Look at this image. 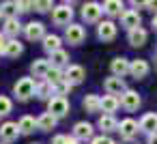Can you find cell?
I'll list each match as a JSON object with an SVG mask.
<instances>
[{
  "mask_svg": "<svg viewBox=\"0 0 157 144\" xmlns=\"http://www.w3.org/2000/svg\"><path fill=\"white\" fill-rule=\"evenodd\" d=\"M17 5L15 0H5V2H0V17L2 20H11V17H17Z\"/></svg>",
  "mask_w": 157,
  "mask_h": 144,
  "instance_id": "cell-26",
  "label": "cell"
},
{
  "mask_svg": "<svg viewBox=\"0 0 157 144\" xmlns=\"http://www.w3.org/2000/svg\"><path fill=\"white\" fill-rule=\"evenodd\" d=\"M45 80H48V82H52V84L56 86L58 82H63V80H65V71H63L60 67H54V65H52V69H50V71H48V75H45Z\"/></svg>",
  "mask_w": 157,
  "mask_h": 144,
  "instance_id": "cell-32",
  "label": "cell"
},
{
  "mask_svg": "<svg viewBox=\"0 0 157 144\" xmlns=\"http://www.w3.org/2000/svg\"><path fill=\"white\" fill-rule=\"evenodd\" d=\"M129 73H131L136 80H140V78H146V73H148V63H146V60H142V58H138V60H131Z\"/></svg>",
  "mask_w": 157,
  "mask_h": 144,
  "instance_id": "cell-24",
  "label": "cell"
},
{
  "mask_svg": "<svg viewBox=\"0 0 157 144\" xmlns=\"http://www.w3.org/2000/svg\"><path fill=\"white\" fill-rule=\"evenodd\" d=\"M103 88H105V93H108V95H123V93L127 90V86H125L123 78H118V75H110V78H105Z\"/></svg>",
  "mask_w": 157,
  "mask_h": 144,
  "instance_id": "cell-11",
  "label": "cell"
},
{
  "mask_svg": "<svg viewBox=\"0 0 157 144\" xmlns=\"http://www.w3.org/2000/svg\"><path fill=\"white\" fill-rule=\"evenodd\" d=\"M84 39H86V30H84L80 24H69V26L65 28V41H67V43L80 45Z\"/></svg>",
  "mask_w": 157,
  "mask_h": 144,
  "instance_id": "cell-7",
  "label": "cell"
},
{
  "mask_svg": "<svg viewBox=\"0 0 157 144\" xmlns=\"http://www.w3.org/2000/svg\"><path fill=\"white\" fill-rule=\"evenodd\" d=\"M56 5H54V0H33V9L37 11V13H48V11H52Z\"/></svg>",
  "mask_w": 157,
  "mask_h": 144,
  "instance_id": "cell-33",
  "label": "cell"
},
{
  "mask_svg": "<svg viewBox=\"0 0 157 144\" xmlns=\"http://www.w3.org/2000/svg\"><path fill=\"white\" fill-rule=\"evenodd\" d=\"M151 24H153V28H155V30H157V13H155V15H153V22H151Z\"/></svg>",
  "mask_w": 157,
  "mask_h": 144,
  "instance_id": "cell-43",
  "label": "cell"
},
{
  "mask_svg": "<svg viewBox=\"0 0 157 144\" xmlns=\"http://www.w3.org/2000/svg\"><path fill=\"white\" fill-rule=\"evenodd\" d=\"M48 112H52L56 118H63L69 114V99L67 97H60V95H54L50 101H48Z\"/></svg>",
  "mask_w": 157,
  "mask_h": 144,
  "instance_id": "cell-3",
  "label": "cell"
},
{
  "mask_svg": "<svg viewBox=\"0 0 157 144\" xmlns=\"http://www.w3.org/2000/svg\"><path fill=\"white\" fill-rule=\"evenodd\" d=\"M37 90V82L33 78H20L13 84V95L17 97V101H28L30 97H35Z\"/></svg>",
  "mask_w": 157,
  "mask_h": 144,
  "instance_id": "cell-1",
  "label": "cell"
},
{
  "mask_svg": "<svg viewBox=\"0 0 157 144\" xmlns=\"http://www.w3.org/2000/svg\"><path fill=\"white\" fill-rule=\"evenodd\" d=\"M71 90H73V84H69L67 80H63V82H58V84L54 86V93H56V95H60V97L69 95Z\"/></svg>",
  "mask_w": 157,
  "mask_h": 144,
  "instance_id": "cell-35",
  "label": "cell"
},
{
  "mask_svg": "<svg viewBox=\"0 0 157 144\" xmlns=\"http://www.w3.org/2000/svg\"><path fill=\"white\" fill-rule=\"evenodd\" d=\"M129 67H131V60H127V58H123V56H118V58H114V60L110 63L112 75H118V78H123L125 73H129Z\"/></svg>",
  "mask_w": 157,
  "mask_h": 144,
  "instance_id": "cell-16",
  "label": "cell"
},
{
  "mask_svg": "<svg viewBox=\"0 0 157 144\" xmlns=\"http://www.w3.org/2000/svg\"><path fill=\"white\" fill-rule=\"evenodd\" d=\"M82 105H84L86 112L97 114V112H101V97H99V95H86V97L82 99Z\"/></svg>",
  "mask_w": 157,
  "mask_h": 144,
  "instance_id": "cell-25",
  "label": "cell"
},
{
  "mask_svg": "<svg viewBox=\"0 0 157 144\" xmlns=\"http://www.w3.org/2000/svg\"><path fill=\"white\" fill-rule=\"evenodd\" d=\"M20 135H22V131H20V125H17V123L7 120V123L0 125V142L11 144V142H15Z\"/></svg>",
  "mask_w": 157,
  "mask_h": 144,
  "instance_id": "cell-4",
  "label": "cell"
},
{
  "mask_svg": "<svg viewBox=\"0 0 157 144\" xmlns=\"http://www.w3.org/2000/svg\"><path fill=\"white\" fill-rule=\"evenodd\" d=\"M7 35L5 32H0V56H5V50H7Z\"/></svg>",
  "mask_w": 157,
  "mask_h": 144,
  "instance_id": "cell-38",
  "label": "cell"
},
{
  "mask_svg": "<svg viewBox=\"0 0 157 144\" xmlns=\"http://www.w3.org/2000/svg\"><path fill=\"white\" fill-rule=\"evenodd\" d=\"M101 13H103V5L95 2V0H90V2H86V5L82 7V20H84V22H88V24L99 22Z\"/></svg>",
  "mask_w": 157,
  "mask_h": 144,
  "instance_id": "cell-6",
  "label": "cell"
},
{
  "mask_svg": "<svg viewBox=\"0 0 157 144\" xmlns=\"http://www.w3.org/2000/svg\"><path fill=\"white\" fill-rule=\"evenodd\" d=\"M148 144H157V133H148Z\"/></svg>",
  "mask_w": 157,
  "mask_h": 144,
  "instance_id": "cell-42",
  "label": "cell"
},
{
  "mask_svg": "<svg viewBox=\"0 0 157 144\" xmlns=\"http://www.w3.org/2000/svg\"><path fill=\"white\" fill-rule=\"evenodd\" d=\"M65 80H67L69 84H73V86L82 84V82L86 80L84 67H80V65H67V67H65Z\"/></svg>",
  "mask_w": 157,
  "mask_h": 144,
  "instance_id": "cell-8",
  "label": "cell"
},
{
  "mask_svg": "<svg viewBox=\"0 0 157 144\" xmlns=\"http://www.w3.org/2000/svg\"><path fill=\"white\" fill-rule=\"evenodd\" d=\"M138 131H140V123H136L133 118H123V120L118 123V133H121V138L127 140V142H131V140L138 135Z\"/></svg>",
  "mask_w": 157,
  "mask_h": 144,
  "instance_id": "cell-5",
  "label": "cell"
},
{
  "mask_svg": "<svg viewBox=\"0 0 157 144\" xmlns=\"http://www.w3.org/2000/svg\"><path fill=\"white\" fill-rule=\"evenodd\" d=\"M71 20H73V9H71V5H56L54 9H52V22L56 24V26H69L71 24Z\"/></svg>",
  "mask_w": 157,
  "mask_h": 144,
  "instance_id": "cell-2",
  "label": "cell"
},
{
  "mask_svg": "<svg viewBox=\"0 0 157 144\" xmlns=\"http://www.w3.org/2000/svg\"><path fill=\"white\" fill-rule=\"evenodd\" d=\"M93 133H95V127H93L90 123H86V120H80V123L73 125V135H75L78 140H84V142H86V140H93V138H95Z\"/></svg>",
  "mask_w": 157,
  "mask_h": 144,
  "instance_id": "cell-13",
  "label": "cell"
},
{
  "mask_svg": "<svg viewBox=\"0 0 157 144\" xmlns=\"http://www.w3.org/2000/svg\"><path fill=\"white\" fill-rule=\"evenodd\" d=\"M97 37L101 41H114L116 39V24L112 20H103L97 26Z\"/></svg>",
  "mask_w": 157,
  "mask_h": 144,
  "instance_id": "cell-10",
  "label": "cell"
},
{
  "mask_svg": "<svg viewBox=\"0 0 157 144\" xmlns=\"http://www.w3.org/2000/svg\"><path fill=\"white\" fill-rule=\"evenodd\" d=\"M15 5H17V11H20V13L33 11V0H15Z\"/></svg>",
  "mask_w": 157,
  "mask_h": 144,
  "instance_id": "cell-36",
  "label": "cell"
},
{
  "mask_svg": "<svg viewBox=\"0 0 157 144\" xmlns=\"http://www.w3.org/2000/svg\"><path fill=\"white\" fill-rule=\"evenodd\" d=\"M103 13H108L110 17H121L125 13V7H123V0H103Z\"/></svg>",
  "mask_w": 157,
  "mask_h": 144,
  "instance_id": "cell-20",
  "label": "cell"
},
{
  "mask_svg": "<svg viewBox=\"0 0 157 144\" xmlns=\"http://www.w3.org/2000/svg\"><path fill=\"white\" fill-rule=\"evenodd\" d=\"M30 144H39V142H30Z\"/></svg>",
  "mask_w": 157,
  "mask_h": 144,
  "instance_id": "cell-45",
  "label": "cell"
},
{
  "mask_svg": "<svg viewBox=\"0 0 157 144\" xmlns=\"http://www.w3.org/2000/svg\"><path fill=\"white\" fill-rule=\"evenodd\" d=\"M146 9H151L153 13H157V0H148V7Z\"/></svg>",
  "mask_w": 157,
  "mask_h": 144,
  "instance_id": "cell-41",
  "label": "cell"
},
{
  "mask_svg": "<svg viewBox=\"0 0 157 144\" xmlns=\"http://www.w3.org/2000/svg\"><path fill=\"white\" fill-rule=\"evenodd\" d=\"M60 43H63V39H60L58 35H45V37H43V50H45L48 54L60 50Z\"/></svg>",
  "mask_w": 157,
  "mask_h": 144,
  "instance_id": "cell-29",
  "label": "cell"
},
{
  "mask_svg": "<svg viewBox=\"0 0 157 144\" xmlns=\"http://www.w3.org/2000/svg\"><path fill=\"white\" fill-rule=\"evenodd\" d=\"M118 105H121V99H118L116 95H105V97H101V110H103L105 114H114V112L118 110Z\"/></svg>",
  "mask_w": 157,
  "mask_h": 144,
  "instance_id": "cell-27",
  "label": "cell"
},
{
  "mask_svg": "<svg viewBox=\"0 0 157 144\" xmlns=\"http://www.w3.org/2000/svg\"><path fill=\"white\" fill-rule=\"evenodd\" d=\"M140 131L157 133V114H155V112H148V114L142 116V120H140Z\"/></svg>",
  "mask_w": 157,
  "mask_h": 144,
  "instance_id": "cell-23",
  "label": "cell"
},
{
  "mask_svg": "<svg viewBox=\"0 0 157 144\" xmlns=\"http://www.w3.org/2000/svg\"><path fill=\"white\" fill-rule=\"evenodd\" d=\"M17 125H20V131H22L24 135H30L35 129H39V127H37V118H35V116H28V114L22 116V118L17 120Z\"/></svg>",
  "mask_w": 157,
  "mask_h": 144,
  "instance_id": "cell-28",
  "label": "cell"
},
{
  "mask_svg": "<svg viewBox=\"0 0 157 144\" xmlns=\"http://www.w3.org/2000/svg\"><path fill=\"white\" fill-rule=\"evenodd\" d=\"M50 63L54 67H65V65H69V54L60 47V50H56V52L50 54Z\"/></svg>",
  "mask_w": 157,
  "mask_h": 144,
  "instance_id": "cell-31",
  "label": "cell"
},
{
  "mask_svg": "<svg viewBox=\"0 0 157 144\" xmlns=\"http://www.w3.org/2000/svg\"><path fill=\"white\" fill-rule=\"evenodd\" d=\"M0 144H7V142H0Z\"/></svg>",
  "mask_w": 157,
  "mask_h": 144,
  "instance_id": "cell-46",
  "label": "cell"
},
{
  "mask_svg": "<svg viewBox=\"0 0 157 144\" xmlns=\"http://www.w3.org/2000/svg\"><path fill=\"white\" fill-rule=\"evenodd\" d=\"M56 93H54V84L52 82H48V80H41V82H37V90H35V97L37 99H52Z\"/></svg>",
  "mask_w": 157,
  "mask_h": 144,
  "instance_id": "cell-19",
  "label": "cell"
},
{
  "mask_svg": "<svg viewBox=\"0 0 157 144\" xmlns=\"http://www.w3.org/2000/svg\"><path fill=\"white\" fill-rule=\"evenodd\" d=\"M129 2H131L133 9H144V7H148V0H129Z\"/></svg>",
  "mask_w": 157,
  "mask_h": 144,
  "instance_id": "cell-39",
  "label": "cell"
},
{
  "mask_svg": "<svg viewBox=\"0 0 157 144\" xmlns=\"http://www.w3.org/2000/svg\"><path fill=\"white\" fill-rule=\"evenodd\" d=\"M24 52V45L17 41V39H9L7 41V50H5V56H9V58H17L20 54Z\"/></svg>",
  "mask_w": 157,
  "mask_h": 144,
  "instance_id": "cell-30",
  "label": "cell"
},
{
  "mask_svg": "<svg viewBox=\"0 0 157 144\" xmlns=\"http://www.w3.org/2000/svg\"><path fill=\"white\" fill-rule=\"evenodd\" d=\"M90 144H116V142L103 133V135H97V138H93V140H90Z\"/></svg>",
  "mask_w": 157,
  "mask_h": 144,
  "instance_id": "cell-37",
  "label": "cell"
},
{
  "mask_svg": "<svg viewBox=\"0 0 157 144\" xmlns=\"http://www.w3.org/2000/svg\"><path fill=\"white\" fill-rule=\"evenodd\" d=\"M65 5H73V2H78V0H63Z\"/></svg>",
  "mask_w": 157,
  "mask_h": 144,
  "instance_id": "cell-44",
  "label": "cell"
},
{
  "mask_svg": "<svg viewBox=\"0 0 157 144\" xmlns=\"http://www.w3.org/2000/svg\"><path fill=\"white\" fill-rule=\"evenodd\" d=\"M50 69H52V63L45 60V58H37V60L30 65V73H33L35 78H41V80H45V75H48Z\"/></svg>",
  "mask_w": 157,
  "mask_h": 144,
  "instance_id": "cell-17",
  "label": "cell"
},
{
  "mask_svg": "<svg viewBox=\"0 0 157 144\" xmlns=\"http://www.w3.org/2000/svg\"><path fill=\"white\" fill-rule=\"evenodd\" d=\"M121 24H123L127 30H131V28H138V26L142 24V17H140V13H138L136 9H125V13L121 15Z\"/></svg>",
  "mask_w": 157,
  "mask_h": 144,
  "instance_id": "cell-14",
  "label": "cell"
},
{
  "mask_svg": "<svg viewBox=\"0 0 157 144\" xmlns=\"http://www.w3.org/2000/svg\"><path fill=\"white\" fill-rule=\"evenodd\" d=\"M24 37L28 41H43L45 37V26L41 22H28L24 26Z\"/></svg>",
  "mask_w": 157,
  "mask_h": 144,
  "instance_id": "cell-9",
  "label": "cell"
},
{
  "mask_svg": "<svg viewBox=\"0 0 157 144\" xmlns=\"http://www.w3.org/2000/svg\"><path fill=\"white\" fill-rule=\"evenodd\" d=\"M97 127H99L103 133L118 131V120L114 118V114H101V116H99V120H97Z\"/></svg>",
  "mask_w": 157,
  "mask_h": 144,
  "instance_id": "cell-18",
  "label": "cell"
},
{
  "mask_svg": "<svg viewBox=\"0 0 157 144\" xmlns=\"http://www.w3.org/2000/svg\"><path fill=\"white\" fill-rule=\"evenodd\" d=\"M127 39H129V45H133V47H142V45L146 43V39H148V32H146L142 26H138V28H131V30H129Z\"/></svg>",
  "mask_w": 157,
  "mask_h": 144,
  "instance_id": "cell-15",
  "label": "cell"
},
{
  "mask_svg": "<svg viewBox=\"0 0 157 144\" xmlns=\"http://www.w3.org/2000/svg\"><path fill=\"white\" fill-rule=\"evenodd\" d=\"M56 123H58V118H56L52 112H43V114L37 118V127H39V131H52V129L56 127Z\"/></svg>",
  "mask_w": 157,
  "mask_h": 144,
  "instance_id": "cell-21",
  "label": "cell"
},
{
  "mask_svg": "<svg viewBox=\"0 0 157 144\" xmlns=\"http://www.w3.org/2000/svg\"><path fill=\"white\" fill-rule=\"evenodd\" d=\"M24 30V26L20 24V20L17 17H11V20H5V26H2V32L7 35V37H11V39H15L20 32Z\"/></svg>",
  "mask_w": 157,
  "mask_h": 144,
  "instance_id": "cell-22",
  "label": "cell"
},
{
  "mask_svg": "<svg viewBox=\"0 0 157 144\" xmlns=\"http://www.w3.org/2000/svg\"><path fill=\"white\" fill-rule=\"evenodd\" d=\"M52 144H67V135H54Z\"/></svg>",
  "mask_w": 157,
  "mask_h": 144,
  "instance_id": "cell-40",
  "label": "cell"
},
{
  "mask_svg": "<svg viewBox=\"0 0 157 144\" xmlns=\"http://www.w3.org/2000/svg\"><path fill=\"white\" fill-rule=\"evenodd\" d=\"M11 110H13V101L9 97H5V95H0V116L11 114Z\"/></svg>",
  "mask_w": 157,
  "mask_h": 144,
  "instance_id": "cell-34",
  "label": "cell"
},
{
  "mask_svg": "<svg viewBox=\"0 0 157 144\" xmlns=\"http://www.w3.org/2000/svg\"><path fill=\"white\" fill-rule=\"evenodd\" d=\"M140 103H142V99H140V95H138L136 90H125V93L121 95V105H123L127 112L138 110V108H140Z\"/></svg>",
  "mask_w": 157,
  "mask_h": 144,
  "instance_id": "cell-12",
  "label": "cell"
}]
</instances>
